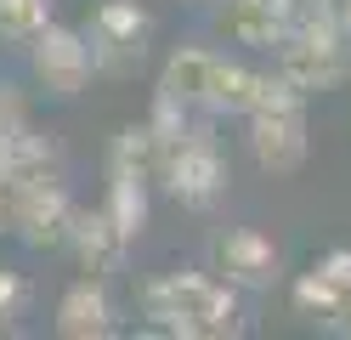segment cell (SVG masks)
Wrapping results in <instances>:
<instances>
[{"label":"cell","mask_w":351,"mask_h":340,"mask_svg":"<svg viewBox=\"0 0 351 340\" xmlns=\"http://www.w3.org/2000/svg\"><path fill=\"white\" fill-rule=\"evenodd\" d=\"M57 335H69V340H102V335H114V306H108V295L102 284H69L62 289V301H57Z\"/></svg>","instance_id":"7c38bea8"},{"label":"cell","mask_w":351,"mask_h":340,"mask_svg":"<svg viewBox=\"0 0 351 340\" xmlns=\"http://www.w3.org/2000/svg\"><path fill=\"white\" fill-rule=\"evenodd\" d=\"M23 306H29V284L17 272H0V329H12L23 317Z\"/></svg>","instance_id":"ac0fdd59"},{"label":"cell","mask_w":351,"mask_h":340,"mask_svg":"<svg viewBox=\"0 0 351 340\" xmlns=\"http://www.w3.org/2000/svg\"><path fill=\"white\" fill-rule=\"evenodd\" d=\"M255 97H261V74H255V68H238V63H221V57H215L204 108H210V113H250Z\"/></svg>","instance_id":"9a60e30c"},{"label":"cell","mask_w":351,"mask_h":340,"mask_svg":"<svg viewBox=\"0 0 351 340\" xmlns=\"http://www.w3.org/2000/svg\"><path fill=\"white\" fill-rule=\"evenodd\" d=\"M159 159H165V148H159V136H153V125H125L119 136H114V153H108V176H159Z\"/></svg>","instance_id":"5bb4252c"},{"label":"cell","mask_w":351,"mask_h":340,"mask_svg":"<svg viewBox=\"0 0 351 340\" xmlns=\"http://www.w3.org/2000/svg\"><path fill=\"white\" fill-rule=\"evenodd\" d=\"M278 74L295 91H328L346 74V34L335 23V0H295V23L278 45Z\"/></svg>","instance_id":"7a4b0ae2"},{"label":"cell","mask_w":351,"mask_h":340,"mask_svg":"<svg viewBox=\"0 0 351 340\" xmlns=\"http://www.w3.org/2000/svg\"><path fill=\"white\" fill-rule=\"evenodd\" d=\"M227 34L238 45H250V52H272V45L289 34V23H295V0H227Z\"/></svg>","instance_id":"8fae6325"},{"label":"cell","mask_w":351,"mask_h":340,"mask_svg":"<svg viewBox=\"0 0 351 340\" xmlns=\"http://www.w3.org/2000/svg\"><path fill=\"white\" fill-rule=\"evenodd\" d=\"M147 40H153V17L130 0H108L97 6L91 29H85V45H91V63L108 68V74H130L142 57H147Z\"/></svg>","instance_id":"8992f818"},{"label":"cell","mask_w":351,"mask_h":340,"mask_svg":"<svg viewBox=\"0 0 351 340\" xmlns=\"http://www.w3.org/2000/svg\"><path fill=\"white\" fill-rule=\"evenodd\" d=\"M51 23V0H0V40L29 45Z\"/></svg>","instance_id":"e0dca14e"},{"label":"cell","mask_w":351,"mask_h":340,"mask_svg":"<svg viewBox=\"0 0 351 340\" xmlns=\"http://www.w3.org/2000/svg\"><path fill=\"white\" fill-rule=\"evenodd\" d=\"M142 317L165 335L210 340V335L238 329V301H232L227 284L204 278V272H170V278L142 284Z\"/></svg>","instance_id":"6da1fadb"},{"label":"cell","mask_w":351,"mask_h":340,"mask_svg":"<svg viewBox=\"0 0 351 340\" xmlns=\"http://www.w3.org/2000/svg\"><path fill=\"white\" fill-rule=\"evenodd\" d=\"M250 148L267 170H295L306 159V91L283 74H261V97L250 108Z\"/></svg>","instance_id":"3957f363"},{"label":"cell","mask_w":351,"mask_h":340,"mask_svg":"<svg viewBox=\"0 0 351 340\" xmlns=\"http://www.w3.org/2000/svg\"><path fill=\"white\" fill-rule=\"evenodd\" d=\"M6 227H12V221H6V199H0V233H6Z\"/></svg>","instance_id":"ffe728a7"},{"label":"cell","mask_w":351,"mask_h":340,"mask_svg":"<svg viewBox=\"0 0 351 340\" xmlns=\"http://www.w3.org/2000/svg\"><path fill=\"white\" fill-rule=\"evenodd\" d=\"M159 176L187 210H210L227 193V165H221V153H215V142L204 131H187L182 142H170L165 159H159Z\"/></svg>","instance_id":"5b68a950"},{"label":"cell","mask_w":351,"mask_h":340,"mask_svg":"<svg viewBox=\"0 0 351 340\" xmlns=\"http://www.w3.org/2000/svg\"><path fill=\"white\" fill-rule=\"evenodd\" d=\"M102 210L136 238L142 221H147V181L142 176H108V204H102Z\"/></svg>","instance_id":"2e32d148"},{"label":"cell","mask_w":351,"mask_h":340,"mask_svg":"<svg viewBox=\"0 0 351 340\" xmlns=\"http://www.w3.org/2000/svg\"><path fill=\"white\" fill-rule=\"evenodd\" d=\"M34 74L46 91H57V97H80L85 85H91L97 63H91V45H85L80 29H62V23H46L34 40Z\"/></svg>","instance_id":"52a82bcc"},{"label":"cell","mask_w":351,"mask_h":340,"mask_svg":"<svg viewBox=\"0 0 351 340\" xmlns=\"http://www.w3.org/2000/svg\"><path fill=\"white\" fill-rule=\"evenodd\" d=\"M12 204H6V221L17 227V238L34 244V249H57L69 244V221H74V199L69 188L51 176V170H29L12 181Z\"/></svg>","instance_id":"277c9868"},{"label":"cell","mask_w":351,"mask_h":340,"mask_svg":"<svg viewBox=\"0 0 351 340\" xmlns=\"http://www.w3.org/2000/svg\"><path fill=\"white\" fill-rule=\"evenodd\" d=\"M210 74H215V52H199V45H182L170 63H165V80H159V97L182 102V108H204L210 97Z\"/></svg>","instance_id":"4fadbf2b"},{"label":"cell","mask_w":351,"mask_h":340,"mask_svg":"<svg viewBox=\"0 0 351 340\" xmlns=\"http://www.w3.org/2000/svg\"><path fill=\"white\" fill-rule=\"evenodd\" d=\"M46 159H51V142L29 125L17 91L0 85V188H12V181L29 176V170H46Z\"/></svg>","instance_id":"ba28073f"},{"label":"cell","mask_w":351,"mask_h":340,"mask_svg":"<svg viewBox=\"0 0 351 340\" xmlns=\"http://www.w3.org/2000/svg\"><path fill=\"white\" fill-rule=\"evenodd\" d=\"M335 23H340V34L351 40V0H335Z\"/></svg>","instance_id":"d6986e66"},{"label":"cell","mask_w":351,"mask_h":340,"mask_svg":"<svg viewBox=\"0 0 351 340\" xmlns=\"http://www.w3.org/2000/svg\"><path fill=\"white\" fill-rule=\"evenodd\" d=\"M69 244H74V256L85 272H119L125 267V249H130V233L108 216V210H74L69 221Z\"/></svg>","instance_id":"30bf717a"},{"label":"cell","mask_w":351,"mask_h":340,"mask_svg":"<svg viewBox=\"0 0 351 340\" xmlns=\"http://www.w3.org/2000/svg\"><path fill=\"white\" fill-rule=\"evenodd\" d=\"M215 261H221L227 284H244V289H272L278 284V244L267 233H255V227H232V233L215 238Z\"/></svg>","instance_id":"9c48e42d"}]
</instances>
